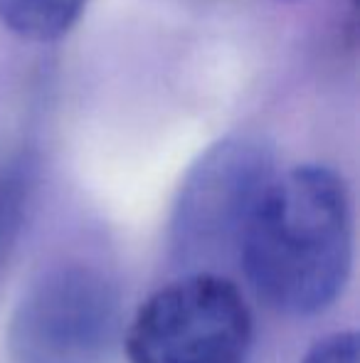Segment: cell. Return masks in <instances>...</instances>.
Returning <instances> with one entry per match:
<instances>
[{
	"label": "cell",
	"instance_id": "8",
	"mask_svg": "<svg viewBox=\"0 0 360 363\" xmlns=\"http://www.w3.org/2000/svg\"><path fill=\"white\" fill-rule=\"evenodd\" d=\"M351 3H356V0H351Z\"/></svg>",
	"mask_w": 360,
	"mask_h": 363
},
{
	"label": "cell",
	"instance_id": "4",
	"mask_svg": "<svg viewBox=\"0 0 360 363\" xmlns=\"http://www.w3.org/2000/svg\"><path fill=\"white\" fill-rule=\"evenodd\" d=\"M274 176V148L260 136L235 134L207 148L187 171L170 218V247L180 262L240 252Z\"/></svg>",
	"mask_w": 360,
	"mask_h": 363
},
{
	"label": "cell",
	"instance_id": "1",
	"mask_svg": "<svg viewBox=\"0 0 360 363\" xmlns=\"http://www.w3.org/2000/svg\"><path fill=\"white\" fill-rule=\"evenodd\" d=\"M237 257L257 296L281 314L308 316L333 304L353 257L346 181L313 163L277 173Z\"/></svg>",
	"mask_w": 360,
	"mask_h": 363
},
{
	"label": "cell",
	"instance_id": "5",
	"mask_svg": "<svg viewBox=\"0 0 360 363\" xmlns=\"http://www.w3.org/2000/svg\"><path fill=\"white\" fill-rule=\"evenodd\" d=\"M87 0H0V23L23 40L52 43L67 35Z\"/></svg>",
	"mask_w": 360,
	"mask_h": 363
},
{
	"label": "cell",
	"instance_id": "7",
	"mask_svg": "<svg viewBox=\"0 0 360 363\" xmlns=\"http://www.w3.org/2000/svg\"><path fill=\"white\" fill-rule=\"evenodd\" d=\"M358 334L356 331H338L326 339L316 341L303 356L301 363H358Z\"/></svg>",
	"mask_w": 360,
	"mask_h": 363
},
{
	"label": "cell",
	"instance_id": "3",
	"mask_svg": "<svg viewBox=\"0 0 360 363\" xmlns=\"http://www.w3.org/2000/svg\"><path fill=\"white\" fill-rule=\"evenodd\" d=\"M121 336L116 282L87 262L42 272L10 321L15 363H109Z\"/></svg>",
	"mask_w": 360,
	"mask_h": 363
},
{
	"label": "cell",
	"instance_id": "2",
	"mask_svg": "<svg viewBox=\"0 0 360 363\" xmlns=\"http://www.w3.org/2000/svg\"><path fill=\"white\" fill-rule=\"evenodd\" d=\"M124 341L129 363H245L252 311L227 277L192 269L139 306Z\"/></svg>",
	"mask_w": 360,
	"mask_h": 363
},
{
	"label": "cell",
	"instance_id": "6",
	"mask_svg": "<svg viewBox=\"0 0 360 363\" xmlns=\"http://www.w3.org/2000/svg\"><path fill=\"white\" fill-rule=\"evenodd\" d=\"M35 191V161L20 156L0 171V282L18 245Z\"/></svg>",
	"mask_w": 360,
	"mask_h": 363
}]
</instances>
